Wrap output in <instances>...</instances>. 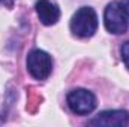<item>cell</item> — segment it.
Instances as JSON below:
<instances>
[{
    "instance_id": "cell-9",
    "label": "cell",
    "mask_w": 129,
    "mask_h": 127,
    "mask_svg": "<svg viewBox=\"0 0 129 127\" xmlns=\"http://www.w3.org/2000/svg\"><path fill=\"white\" fill-rule=\"evenodd\" d=\"M3 3H5V6H8V8H11L12 5H14V0H2Z\"/></svg>"
},
{
    "instance_id": "cell-4",
    "label": "cell",
    "mask_w": 129,
    "mask_h": 127,
    "mask_svg": "<svg viewBox=\"0 0 129 127\" xmlns=\"http://www.w3.org/2000/svg\"><path fill=\"white\" fill-rule=\"evenodd\" d=\"M104 23L110 33L122 34L128 29V20L123 12V8L119 2H113L105 8L104 12Z\"/></svg>"
},
{
    "instance_id": "cell-3",
    "label": "cell",
    "mask_w": 129,
    "mask_h": 127,
    "mask_svg": "<svg viewBox=\"0 0 129 127\" xmlns=\"http://www.w3.org/2000/svg\"><path fill=\"white\" fill-rule=\"evenodd\" d=\"M27 70L35 79H47L53 70L51 55L41 49H33L27 57Z\"/></svg>"
},
{
    "instance_id": "cell-2",
    "label": "cell",
    "mask_w": 129,
    "mask_h": 127,
    "mask_svg": "<svg viewBox=\"0 0 129 127\" xmlns=\"http://www.w3.org/2000/svg\"><path fill=\"white\" fill-rule=\"evenodd\" d=\"M68 106L74 114L78 115H87L96 108V97L92 91L86 88H77L72 90L68 94Z\"/></svg>"
},
{
    "instance_id": "cell-8",
    "label": "cell",
    "mask_w": 129,
    "mask_h": 127,
    "mask_svg": "<svg viewBox=\"0 0 129 127\" xmlns=\"http://www.w3.org/2000/svg\"><path fill=\"white\" fill-rule=\"evenodd\" d=\"M122 8H123V12L126 15V20H128V24H129V0H122L120 2Z\"/></svg>"
},
{
    "instance_id": "cell-1",
    "label": "cell",
    "mask_w": 129,
    "mask_h": 127,
    "mask_svg": "<svg viewBox=\"0 0 129 127\" xmlns=\"http://www.w3.org/2000/svg\"><path fill=\"white\" fill-rule=\"evenodd\" d=\"M71 30L78 37H92L98 30V15L95 9L89 6L80 8L71 20Z\"/></svg>"
},
{
    "instance_id": "cell-6",
    "label": "cell",
    "mask_w": 129,
    "mask_h": 127,
    "mask_svg": "<svg viewBox=\"0 0 129 127\" xmlns=\"http://www.w3.org/2000/svg\"><path fill=\"white\" fill-rule=\"evenodd\" d=\"M36 14L44 26H53L60 18V9L56 3L50 0H38L35 5Z\"/></svg>"
},
{
    "instance_id": "cell-7",
    "label": "cell",
    "mask_w": 129,
    "mask_h": 127,
    "mask_svg": "<svg viewBox=\"0 0 129 127\" xmlns=\"http://www.w3.org/2000/svg\"><path fill=\"white\" fill-rule=\"evenodd\" d=\"M120 54H122V58H123L125 66L129 69V40L122 45V48H120Z\"/></svg>"
},
{
    "instance_id": "cell-5",
    "label": "cell",
    "mask_w": 129,
    "mask_h": 127,
    "mask_svg": "<svg viewBox=\"0 0 129 127\" xmlns=\"http://www.w3.org/2000/svg\"><path fill=\"white\" fill-rule=\"evenodd\" d=\"M90 126H105V127H125L129 124V112L122 109H111V111H102L95 118L89 121Z\"/></svg>"
}]
</instances>
